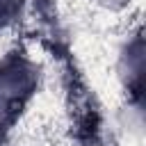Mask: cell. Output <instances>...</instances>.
<instances>
[{
	"instance_id": "6da1fadb",
	"label": "cell",
	"mask_w": 146,
	"mask_h": 146,
	"mask_svg": "<svg viewBox=\"0 0 146 146\" xmlns=\"http://www.w3.org/2000/svg\"><path fill=\"white\" fill-rule=\"evenodd\" d=\"M36 82L34 68L25 59H7L0 66V94L7 98H23L32 91Z\"/></svg>"
},
{
	"instance_id": "7a4b0ae2",
	"label": "cell",
	"mask_w": 146,
	"mask_h": 146,
	"mask_svg": "<svg viewBox=\"0 0 146 146\" xmlns=\"http://www.w3.org/2000/svg\"><path fill=\"white\" fill-rule=\"evenodd\" d=\"M23 0H0V23H9L21 11Z\"/></svg>"
},
{
	"instance_id": "3957f363",
	"label": "cell",
	"mask_w": 146,
	"mask_h": 146,
	"mask_svg": "<svg viewBox=\"0 0 146 146\" xmlns=\"http://www.w3.org/2000/svg\"><path fill=\"white\" fill-rule=\"evenodd\" d=\"M9 116H11V112H9V105H7V100L0 96V135H2V130L7 128V123H9Z\"/></svg>"
},
{
	"instance_id": "277c9868",
	"label": "cell",
	"mask_w": 146,
	"mask_h": 146,
	"mask_svg": "<svg viewBox=\"0 0 146 146\" xmlns=\"http://www.w3.org/2000/svg\"><path fill=\"white\" fill-rule=\"evenodd\" d=\"M107 2H110V0H107Z\"/></svg>"
}]
</instances>
